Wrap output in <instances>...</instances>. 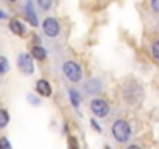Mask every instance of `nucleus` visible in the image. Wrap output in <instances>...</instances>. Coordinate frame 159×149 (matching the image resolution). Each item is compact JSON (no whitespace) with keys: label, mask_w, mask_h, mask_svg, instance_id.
Wrapping results in <instances>:
<instances>
[{"label":"nucleus","mask_w":159,"mask_h":149,"mask_svg":"<svg viewBox=\"0 0 159 149\" xmlns=\"http://www.w3.org/2000/svg\"><path fill=\"white\" fill-rule=\"evenodd\" d=\"M10 30H11L14 34H17V36H24V34H25V27H24L22 22H19V20H11Z\"/></svg>","instance_id":"9"},{"label":"nucleus","mask_w":159,"mask_h":149,"mask_svg":"<svg viewBox=\"0 0 159 149\" xmlns=\"http://www.w3.org/2000/svg\"><path fill=\"white\" fill-rule=\"evenodd\" d=\"M31 56H33L34 59H38V61H44V59L47 57V51H45L44 47L34 45V47L31 48Z\"/></svg>","instance_id":"8"},{"label":"nucleus","mask_w":159,"mask_h":149,"mask_svg":"<svg viewBox=\"0 0 159 149\" xmlns=\"http://www.w3.org/2000/svg\"><path fill=\"white\" fill-rule=\"evenodd\" d=\"M10 123V115L5 109H0V129L7 127V124Z\"/></svg>","instance_id":"11"},{"label":"nucleus","mask_w":159,"mask_h":149,"mask_svg":"<svg viewBox=\"0 0 159 149\" xmlns=\"http://www.w3.org/2000/svg\"><path fill=\"white\" fill-rule=\"evenodd\" d=\"M112 137L119 143H126L129 140V137H131V127H129L128 121H125V120L114 121V124H112Z\"/></svg>","instance_id":"1"},{"label":"nucleus","mask_w":159,"mask_h":149,"mask_svg":"<svg viewBox=\"0 0 159 149\" xmlns=\"http://www.w3.org/2000/svg\"><path fill=\"white\" fill-rule=\"evenodd\" d=\"M36 92L41 95V96H50L52 95V86H50V83L48 81H45V79H39L38 83H36Z\"/></svg>","instance_id":"6"},{"label":"nucleus","mask_w":159,"mask_h":149,"mask_svg":"<svg viewBox=\"0 0 159 149\" xmlns=\"http://www.w3.org/2000/svg\"><path fill=\"white\" fill-rule=\"evenodd\" d=\"M5 17H7V14L3 11H0V19H5Z\"/></svg>","instance_id":"21"},{"label":"nucleus","mask_w":159,"mask_h":149,"mask_svg":"<svg viewBox=\"0 0 159 149\" xmlns=\"http://www.w3.org/2000/svg\"><path fill=\"white\" fill-rule=\"evenodd\" d=\"M69 144H70V149H78V144H76V138L73 135L69 137Z\"/></svg>","instance_id":"16"},{"label":"nucleus","mask_w":159,"mask_h":149,"mask_svg":"<svg viewBox=\"0 0 159 149\" xmlns=\"http://www.w3.org/2000/svg\"><path fill=\"white\" fill-rule=\"evenodd\" d=\"M69 95H70V101H72V104H73L75 107H78V104H80V95H78V92L72 89V90L69 92Z\"/></svg>","instance_id":"12"},{"label":"nucleus","mask_w":159,"mask_h":149,"mask_svg":"<svg viewBox=\"0 0 159 149\" xmlns=\"http://www.w3.org/2000/svg\"><path fill=\"white\" fill-rule=\"evenodd\" d=\"M91 124H92V127H94L95 130H98V132H102V127H100V126L97 124V121H95V120H91Z\"/></svg>","instance_id":"19"},{"label":"nucleus","mask_w":159,"mask_h":149,"mask_svg":"<svg viewBox=\"0 0 159 149\" xmlns=\"http://www.w3.org/2000/svg\"><path fill=\"white\" fill-rule=\"evenodd\" d=\"M17 67L24 74H33L34 71V65H33V59L28 53H22L17 57Z\"/></svg>","instance_id":"4"},{"label":"nucleus","mask_w":159,"mask_h":149,"mask_svg":"<svg viewBox=\"0 0 159 149\" xmlns=\"http://www.w3.org/2000/svg\"><path fill=\"white\" fill-rule=\"evenodd\" d=\"M25 16H27V20H28L33 27H38V17H36V13H34L33 8H31V3H27V5H25Z\"/></svg>","instance_id":"7"},{"label":"nucleus","mask_w":159,"mask_h":149,"mask_svg":"<svg viewBox=\"0 0 159 149\" xmlns=\"http://www.w3.org/2000/svg\"><path fill=\"white\" fill-rule=\"evenodd\" d=\"M42 30H44V33H45L48 37H56V36L59 34V31H61V27H59V22H58L56 19L47 17V19H44V22H42Z\"/></svg>","instance_id":"5"},{"label":"nucleus","mask_w":159,"mask_h":149,"mask_svg":"<svg viewBox=\"0 0 159 149\" xmlns=\"http://www.w3.org/2000/svg\"><path fill=\"white\" fill-rule=\"evenodd\" d=\"M38 5H39L42 10H48V8L52 6V2H44V0H39V2H38Z\"/></svg>","instance_id":"17"},{"label":"nucleus","mask_w":159,"mask_h":149,"mask_svg":"<svg viewBox=\"0 0 159 149\" xmlns=\"http://www.w3.org/2000/svg\"><path fill=\"white\" fill-rule=\"evenodd\" d=\"M8 68H10V65H8L7 57H0V74L7 73V71H8Z\"/></svg>","instance_id":"13"},{"label":"nucleus","mask_w":159,"mask_h":149,"mask_svg":"<svg viewBox=\"0 0 159 149\" xmlns=\"http://www.w3.org/2000/svg\"><path fill=\"white\" fill-rule=\"evenodd\" d=\"M62 70H64V74L66 78L72 83H78L83 76V71H81V67H80L78 62L75 61H66L64 65H62Z\"/></svg>","instance_id":"2"},{"label":"nucleus","mask_w":159,"mask_h":149,"mask_svg":"<svg viewBox=\"0 0 159 149\" xmlns=\"http://www.w3.org/2000/svg\"><path fill=\"white\" fill-rule=\"evenodd\" d=\"M0 149H13V146H11V143L7 137L0 138Z\"/></svg>","instance_id":"14"},{"label":"nucleus","mask_w":159,"mask_h":149,"mask_svg":"<svg viewBox=\"0 0 159 149\" xmlns=\"http://www.w3.org/2000/svg\"><path fill=\"white\" fill-rule=\"evenodd\" d=\"M86 90H88L89 93H95V92H98V90H100V83H98L97 79H92V81L86 83Z\"/></svg>","instance_id":"10"},{"label":"nucleus","mask_w":159,"mask_h":149,"mask_svg":"<svg viewBox=\"0 0 159 149\" xmlns=\"http://www.w3.org/2000/svg\"><path fill=\"white\" fill-rule=\"evenodd\" d=\"M151 53H153L154 59H156V61H159V40H156V42L151 45Z\"/></svg>","instance_id":"15"},{"label":"nucleus","mask_w":159,"mask_h":149,"mask_svg":"<svg viewBox=\"0 0 159 149\" xmlns=\"http://www.w3.org/2000/svg\"><path fill=\"white\" fill-rule=\"evenodd\" d=\"M126 149H140V146H137V144H129Z\"/></svg>","instance_id":"20"},{"label":"nucleus","mask_w":159,"mask_h":149,"mask_svg":"<svg viewBox=\"0 0 159 149\" xmlns=\"http://www.w3.org/2000/svg\"><path fill=\"white\" fill-rule=\"evenodd\" d=\"M91 112H92L95 117L103 118V117H106V115L109 113V106H108V103H106L105 100H102V98H94V100L91 101Z\"/></svg>","instance_id":"3"},{"label":"nucleus","mask_w":159,"mask_h":149,"mask_svg":"<svg viewBox=\"0 0 159 149\" xmlns=\"http://www.w3.org/2000/svg\"><path fill=\"white\" fill-rule=\"evenodd\" d=\"M151 8H153L156 13H159V0H153V2H151Z\"/></svg>","instance_id":"18"}]
</instances>
